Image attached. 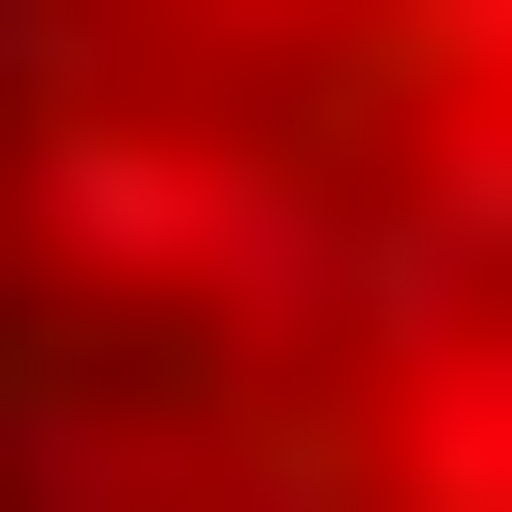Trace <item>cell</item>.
Returning a JSON list of instances; mask_svg holds the SVG:
<instances>
[{"label": "cell", "mask_w": 512, "mask_h": 512, "mask_svg": "<svg viewBox=\"0 0 512 512\" xmlns=\"http://www.w3.org/2000/svg\"><path fill=\"white\" fill-rule=\"evenodd\" d=\"M224 32H288V0H224Z\"/></svg>", "instance_id": "6da1fadb"}]
</instances>
